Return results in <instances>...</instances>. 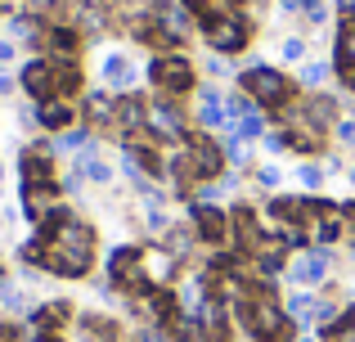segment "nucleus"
Instances as JSON below:
<instances>
[{
	"label": "nucleus",
	"mask_w": 355,
	"mask_h": 342,
	"mask_svg": "<svg viewBox=\"0 0 355 342\" xmlns=\"http://www.w3.org/2000/svg\"><path fill=\"white\" fill-rule=\"evenodd\" d=\"M324 338H329V342H355V320H351V316L338 320L333 329H324Z\"/></svg>",
	"instance_id": "obj_21"
},
{
	"label": "nucleus",
	"mask_w": 355,
	"mask_h": 342,
	"mask_svg": "<svg viewBox=\"0 0 355 342\" xmlns=\"http://www.w3.org/2000/svg\"><path fill=\"white\" fill-rule=\"evenodd\" d=\"M27 5H32V14H50V9L59 5V0H27Z\"/></svg>",
	"instance_id": "obj_28"
},
{
	"label": "nucleus",
	"mask_w": 355,
	"mask_h": 342,
	"mask_svg": "<svg viewBox=\"0 0 355 342\" xmlns=\"http://www.w3.org/2000/svg\"><path fill=\"white\" fill-rule=\"evenodd\" d=\"M27 262H41L50 275H63V280H81L95 266V230L77 212L54 207L27 243Z\"/></svg>",
	"instance_id": "obj_1"
},
{
	"label": "nucleus",
	"mask_w": 355,
	"mask_h": 342,
	"mask_svg": "<svg viewBox=\"0 0 355 342\" xmlns=\"http://www.w3.org/2000/svg\"><path fill=\"white\" fill-rule=\"evenodd\" d=\"M184 167H189L193 180H216L220 176V140H207V135H198V140L184 144Z\"/></svg>",
	"instance_id": "obj_5"
},
{
	"label": "nucleus",
	"mask_w": 355,
	"mask_h": 342,
	"mask_svg": "<svg viewBox=\"0 0 355 342\" xmlns=\"http://www.w3.org/2000/svg\"><path fill=\"white\" fill-rule=\"evenodd\" d=\"M284 311H288V316H293V325H306V320H311L315 311H320V302H315V298H306V293H297V298L288 302Z\"/></svg>",
	"instance_id": "obj_19"
},
{
	"label": "nucleus",
	"mask_w": 355,
	"mask_h": 342,
	"mask_svg": "<svg viewBox=\"0 0 355 342\" xmlns=\"http://www.w3.org/2000/svg\"><path fill=\"white\" fill-rule=\"evenodd\" d=\"M302 54H306V41H302V36H288V41H284V59L293 63V59H302Z\"/></svg>",
	"instance_id": "obj_24"
},
{
	"label": "nucleus",
	"mask_w": 355,
	"mask_h": 342,
	"mask_svg": "<svg viewBox=\"0 0 355 342\" xmlns=\"http://www.w3.org/2000/svg\"><path fill=\"white\" fill-rule=\"evenodd\" d=\"M261 131H266V117H261L257 108H252V113H243V117H239V126H234L239 140H252V135H261Z\"/></svg>",
	"instance_id": "obj_20"
},
{
	"label": "nucleus",
	"mask_w": 355,
	"mask_h": 342,
	"mask_svg": "<svg viewBox=\"0 0 355 342\" xmlns=\"http://www.w3.org/2000/svg\"><path fill=\"white\" fill-rule=\"evenodd\" d=\"M297 342H315V338H297Z\"/></svg>",
	"instance_id": "obj_35"
},
{
	"label": "nucleus",
	"mask_w": 355,
	"mask_h": 342,
	"mask_svg": "<svg viewBox=\"0 0 355 342\" xmlns=\"http://www.w3.org/2000/svg\"><path fill=\"white\" fill-rule=\"evenodd\" d=\"M5 59H14V41H0V63Z\"/></svg>",
	"instance_id": "obj_29"
},
{
	"label": "nucleus",
	"mask_w": 355,
	"mask_h": 342,
	"mask_svg": "<svg viewBox=\"0 0 355 342\" xmlns=\"http://www.w3.org/2000/svg\"><path fill=\"white\" fill-rule=\"evenodd\" d=\"M9 5H14V0H0V9H9Z\"/></svg>",
	"instance_id": "obj_33"
},
{
	"label": "nucleus",
	"mask_w": 355,
	"mask_h": 342,
	"mask_svg": "<svg viewBox=\"0 0 355 342\" xmlns=\"http://www.w3.org/2000/svg\"><path fill=\"white\" fill-rule=\"evenodd\" d=\"M23 90L32 99H41V104H50V99H59V81H54V63L50 59H32L23 68Z\"/></svg>",
	"instance_id": "obj_8"
},
{
	"label": "nucleus",
	"mask_w": 355,
	"mask_h": 342,
	"mask_svg": "<svg viewBox=\"0 0 355 342\" xmlns=\"http://www.w3.org/2000/svg\"><path fill=\"white\" fill-rule=\"evenodd\" d=\"M189 216H193V230H198L202 243H211V248H225L230 243V212L202 203V207H193Z\"/></svg>",
	"instance_id": "obj_7"
},
{
	"label": "nucleus",
	"mask_w": 355,
	"mask_h": 342,
	"mask_svg": "<svg viewBox=\"0 0 355 342\" xmlns=\"http://www.w3.org/2000/svg\"><path fill=\"white\" fill-rule=\"evenodd\" d=\"M0 90H9V77H5V72H0Z\"/></svg>",
	"instance_id": "obj_32"
},
{
	"label": "nucleus",
	"mask_w": 355,
	"mask_h": 342,
	"mask_svg": "<svg viewBox=\"0 0 355 342\" xmlns=\"http://www.w3.org/2000/svg\"><path fill=\"white\" fill-rule=\"evenodd\" d=\"M50 63H54V81H59V99L77 95V90H81V68H77V59H50Z\"/></svg>",
	"instance_id": "obj_16"
},
{
	"label": "nucleus",
	"mask_w": 355,
	"mask_h": 342,
	"mask_svg": "<svg viewBox=\"0 0 355 342\" xmlns=\"http://www.w3.org/2000/svg\"><path fill=\"white\" fill-rule=\"evenodd\" d=\"M18 167H23V185H50V189H59V180H54V162H50V153L27 149Z\"/></svg>",
	"instance_id": "obj_12"
},
{
	"label": "nucleus",
	"mask_w": 355,
	"mask_h": 342,
	"mask_svg": "<svg viewBox=\"0 0 355 342\" xmlns=\"http://www.w3.org/2000/svg\"><path fill=\"white\" fill-rule=\"evenodd\" d=\"M351 320H355V311H351Z\"/></svg>",
	"instance_id": "obj_37"
},
{
	"label": "nucleus",
	"mask_w": 355,
	"mask_h": 342,
	"mask_svg": "<svg viewBox=\"0 0 355 342\" xmlns=\"http://www.w3.org/2000/svg\"><path fill=\"white\" fill-rule=\"evenodd\" d=\"M338 5H342V14H347V18H355V0H338Z\"/></svg>",
	"instance_id": "obj_30"
},
{
	"label": "nucleus",
	"mask_w": 355,
	"mask_h": 342,
	"mask_svg": "<svg viewBox=\"0 0 355 342\" xmlns=\"http://www.w3.org/2000/svg\"><path fill=\"white\" fill-rule=\"evenodd\" d=\"M243 342H261V338H252V334H248V338H243Z\"/></svg>",
	"instance_id": "obj_34"
},
{
	"label": "nucleus",
	"mask_w": 355,
	"mask_h": 342,
	"mask_svg": "<svg viewBox=\"0 0 355 342\" xmlns=\"http://www.w3.org/2000/svg\"><path fill=\"white\" fill-rule=\"evenodd\" d=\"M108 280L117 284V289L126 293H153V284H148V271H144V253L139 248H113V257H108Z\"/></svg>",
	"instance_id": "obj_4"
},
{
	"label": "nucleus",
	"mask_w": 355,
	"mask_h": 342,
	"mask_svg": "<svg viewBox=\"0 0 355 342\" xmlns=\"http://www.w3.org/2000/svg\"><path fill=\"white\" fill-rule=\"evenodd\" d=\"M297 176H302V185H306V189H320V185H324V171L315 167V162H306V167L297 171Z\"/></svg>",
	"instance_id": "obj_23"
},
{
	"label": "nucleus",
	"mask_w": 355,
	"mask_h": 342,
	"mask_svg": "<svg viewBox=\"0 0 355 342\" xmlns=\"http://www.w3.org/2000/svg\"><path fill=\"white\" fill-rule=\"evenodd\" d=\"M104 81L117 86V90H126V86H135V68H130L121 54H108V59H104Z\"/></svg>",
	"instance_id": "obj_18"
},
{
	"label": "nucleus",
	"mask_w": 355,
	"mask_h": 342,
	"mask_svg": "<svg viewBox=\"0 0 355 342\" xmlns=\"http://www.w3.org/2000/svg\"><path fill=\"white\" fill-rule=\"evenodd\" d=\"M329 262H333L329 248H315V257H302V262H293L288 271H293L297 284H320L324 275H329Z\"/></svg>",
	"instance_id": "obj_13"
},
{
	"label": "nucleus",
	"mask_w": 355,
	"mask_h": 342,
	"mask_svg": "<svg viewBox=\"0 0 355 342\" xmlns=\"http://www.w3.org/2000/svg\"><path fill=\"white\" fill-rule=\"evenodd\" d=\"M351 180H355V171H351Z\"/></svg>",
	"instance_id": "obj_36"
},
{
	"label": "nucleus",
	"mask_w": 355,
	"mask_h": 342,
	"mask_svg": "<svg viewBox=\"0 0 355 342\" xmlns=\"http://www.w3.org/2000/svg\"><path fill=\"white\" fill-rule=\"evenodd\" d=\"M302 81H311V86L329 81V63H306V68H302Z\"/></svg>",
	"instance_id": "obj_22"
},
{
	"label": "nucleus",
	"mask_w": 355,
	"mask_h": 342,
	"mask_svg": "<svg viewBox=\"0 0 355 342\" xmlns=\"http://www.w3.org/2000/svg\"><path fill=\"white\" fill-rule=\"evenodd\" d=\"M239 81H243V95H248V99L270 104V108H279V113H284L288 99H293V81H288L279 68H266V63H252Z\"/></svg>",
	"instance_id": "obj_2"
},
{
	"label": "nucleus",
	"mask_w": 355,
	"mask_h": 342,
	"mask_svg": "<svg viewBox=\"0 0 355 342\" xmlns=\"http://www.w3.org/2000/svg\"><path fill=\"white\" fill-rule=\"evenodd\" d=\"M113 126L121 135H139L148 126V99H139V95H126V99H117V117H113Z\"/></svg>",
	"instance_id": "obj_9"
},
{
	"label": "nucleus",
	"mask_w": 355,
	"mask_h": 342,
	"mask_svg": "<svg viewBox=\"0 0 355 342\" xmlns=\"http://www.w3.org/2000/svg\"><path fill=\"white\" fill-rule=\"evenodd\" d=\"M230 225H234V239H239V253H257L261 248V225H257V212L252 207H234L230 212Z\"/></svg>",
	"instance_id": "obj_11"
},
{
	"label": "nucleus",
	"mask_w": 355,
	"mask_h": 342,
	"mask_svg": "<svg viewBox=\"0 0 355 342\" xmlns=\"http://www.w3.org/2000/svg\"><path fill=\"white\" fill-rule=\"evenodd\" d=\"M338 140L342 144H355V122H338Z\"/></svg>",
	"instance_id": "obj_26"
},
{
	"label": "nucleus",
	"mask_w": 355,
	"mask_h": 342,
	"mask_svg": "<svg viewBox=\"0 0 355 342\" xmlns=\"http://www.w3.org/2000/svg\"><path fill=\"white\" fill-rule=\"evenodd\" d=\"M72 117H77V108H72V104H63V99H50V104L36 113V122H41L45 131H63Z\"/></svg>",
	"instance_id": "obj_17"
},
{
	"label": "nucleus",
	"mask_w": 355,
	"mask_h": 342,
	"mask_svg": "<svg viewBox=\"0 0 355 342\" xmlns=\"http://www.w3.org/2000/svg\"><path fill=\"white\" fill-rule=\"evenodd\" d=\"M333 68L342 72V81L355 90V18H347L338 32V54H333Z\"/></svg>",
	"instance_id": "obj_10"
},
{
	"label": "nucleus",
	"mask_w": 355,
	"mask_h": 342,
	"mask_svg": "<svg viewBox=\"0 0 355 342\" xmlns=\"http://www.w3.org/2000/svg\"><path fill=\"white\" fill-rule=\"evenodd\" d=\"M180 5L189 9V14H207V9H211V0H180Z\"/></svg>",
	"instance_id": "obj_27"
},
{
	"label": "nucleus",
	"mask_w": 355,
	"mask_h": 342,
	"mask_svg": "<svg viewBox=\"0 0 355 342\" xmlns=\"http://www.w3.org/2000/svg\"><path fill=\"white\" fill-rule=\"evenodd\" d=\"M202 342H230V307L225 298H202V307L193 311Z\"/></svg>",
	"instance_id": "obj_6"
},
{
	"label": "nucleus",
	"mask_w": 355,
	"mask_h": 342,
	"mask_svg": "<svg viewBox=\"0 0 355 342\" xmlns=\"http://www.w3.org/2000/svg\"><path fill=\"white\" fill-rule=\"evenodd\" d=\"M257 180L266 185V189H275V185H279V171H275V167H261V171H257Z\"/></svg>",
	"instance_id": "obj_25"
},
{
	"label": "nucleus",
	"mask_w": 355,
	"mask_h": 342,
	"mask_svg": "<svg viewBox=\"0 0 355 342\" xmlns=\"http://www.w3.org/2000/svg\"><path fill=\"white\" fill-rule=\"evenodd\" d=\"M148 81L157 86V95L180 99V95L193 90V63L184 59V54H157V59L148 63Z\"/></svg>",
	"instance_id": "obj_3"
},
{
	"label": "nucleus",
	"mask_w": 355,
	"mask_h": 342,
	"mask_svg": "<svg viewBox=\"0 0 355 342\" xmlns=\"http://www.w3.org/2000/svg\"><path fill=\"white\" fill-rule=\"evenodd\" d=\"M32 342H63V338H59V334H36Z\"/></svg>",
	"instance_id": "obj_31"
},
{
	"label": "nucleus",
	"mask_w": 355,
	"mask_h": 342,
	"mask_svg": "<svg viewBox=\"0 0 355 342\" xmlns=\"http://www.w3.org/2000/svg\"><path fill=\"white\" fill-rule=\"evenodd\" d=\"M81 117H86L95 131H108V126H113V117H117V104L95 90V95H86V104H81Z\"/></svg>",
	"instance_id": "obj_14"
},
{
	"label": "nucleus",
	"mask_w": 355,
	"mask_h": 342,
	"mask_svg": "<svg viewBox=\"0 0 355 342\" xmlns=\"http://www.w3.org/2000/svg\"><path fill=\"white\" fill-rule=\"evenodd\" d=\"M45 45H50V54H54V59H77V50H81V36L72 32V27H50Z\"/></svg>",
	"instance_id": "obj_15"
}]
</instances>
